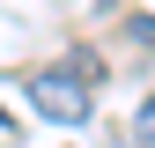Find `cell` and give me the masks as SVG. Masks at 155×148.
I'll return each instance as SVG.
<instances>
[{"label": "cell", "instance_id": "1", "mask_svg": "<svg viewBox=\"0 0 155 148\" xmlns=\"http://www.w3.org/2000/svg\"><path fill=\"white\" fill-rule=\"evenodd\" d=\"M30 104L45 111V119H59V126H81L96 96H89L81 82H74V74H37V82H30Z\"/></svg>", "mask_w": 155, "mask_h": 148}, {"label": "cell", "instance_id": "2", "mask_svg": "<svg viewBox=\"0 0 155 148\" xmlns=\"http://www.w3.org/2000/svg\"><path fill=\"white\" fill-rule=\"evenodd\" d=\"M133 133H140V148H155V96L140 104V119H133Z\"/></svg>", "mask_w": 155, "mask_h": 148}, {"label": "cell", "instance_id": "3", "mask_svg": "<svg viewBox=\"0 0 155 148\" xmlns=\"http://www.w3.org/2000/svg\"><path fill=\"white\" fill-rule=\"evenodd\" d=\"M133 37H140V45H155V15H140V22H133Z\"/></svg>", "mask_w": 155, "mask_h": 148}]
</instances>
